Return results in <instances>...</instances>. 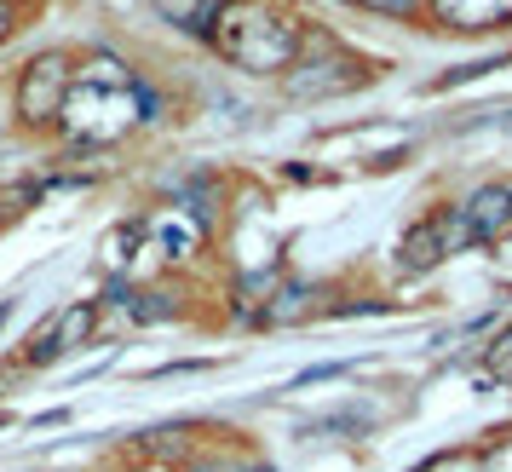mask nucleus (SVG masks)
<instances>
[{"mask_svg": "<svg viewBox=\"0 0 512 472\" xmlns=\"http://www.w3.org/2000/svg\"><path fill=\"white\" fill-rule=\"evenodd\" d=\"M213 47H219V58H231L236 70H248V75H288L300 64L305 29L277 0H231L219 12Z\"/></svg>", "mask_w": 512, "mask_h": 472, "instance_id": "nucleus-1", "label": "nucleus"}, {"mask_svg": "<svg viewBox=\"0 0 512 472\" xmlns=\"http://www.w3.org/2000/svg\"><path fill=\"white\" fill-rule=\"evenodd\" d=\"M75 98V70L64 52H41L24 75H18V121L24 127H52Z\"/></svg>", "mask_w": 512, "mask_h": 472, "instance_id": "nucleus-2", "label": "nucleus"}, {"mask_svg": "<svg viewBox=\"0 0 512 472\" xmlns=\"http://www.w3.org/2000/svg\"><path fill=\"white\" fill-rule=\"evenodd\" d=\"M369 75L374 70L363 64V58H351V52H340V47H328L323 41L317 58H300L294 70L282 75V87H288L294 98H334V93H357Z\"/></svg>", "mask_w": 512, "mask_h": 472, "instance_id": "nucleus-3", "label": "nucleus"}, {"mask_svg": "<svg viewBox=\"0 0 512 472\" xmlns=\"http://www.w3.org/2000/svg\"><path fill=\"white\" fill-rule=\"evenodd\" d=\"M87 329H93V306H70V311H58L47 329L29 340V363H52V357H64Z\"/></svg>", "mask_w": 512, "mask_h": 472, "instance_id": "nucleus-4", "label": "nucleus"}, {"mask_svg": "<svg viewBox=\"0 0 512 472\" xmlns=\"http://www.w3.org/2000/svg\"><path fill=\"white\" fill-rule=\"evenodd\" d=\"M426 6H432L449 29H466V35L512 24V0H426Z\"/></svg>", "mask_w": 512, "mask_h": 472, "instance_id": "nucleus-5", "label": "nucleus"}, {"mask_svg": "<svg viewBox=\"0 0 512 472\" xmlns=\"http://www.w3.org/2000/svg\"><path fill=\"white\" fill-rule=\"evenodd\" d=\"M225 6L231 0H156V12H162L167 24L190 29V35H208V41H213V29H219V12Z\"/></svg>", "mask_w": 512, "mask_h": 472, "instance_id": "nucleus-6", "label": "nucleus"}, {"mask_svg": "<svg viewBox=\"0 0 512 472\" xmlns=\"http://www.w3.org/2000/svg\"><path fill=\"white\" fill-rule=\"evenodd\" d=\"M351 6H363V12H380V18H415L426 0H351Z\"/></svg>", "mask_w": 512, "mask_h": 472, "instance_id": "nucleus-7", "label": "nucleus"}, {"mask_svg": "<svg viewBox=\"0 0 512 472\" xmlns=\"http://www.w3.org/2000/svg\"><path fill=\"white\" fill-rule=\"evenodd\" d=\"M12 18H18V6H12V0H0V41L12 35Z\"/></svg>", "mask_w": 512, "mask_h": 472, "instance_id": "nucleus-8", "label": "nucleus"}, {"mask_svg": "<svg viewBox=\"0 0 512 472\" xmlns=\"http://www.w3.org/2000/svg\"><path fill=\"white\" fill-rule=\"evenodd\" d=\"M489 116H495V121H501V127L512 133V104H501V110H489Z\"/></svg>", "mask_w": 512, "mask_h": 472, "instance_id": "nucleus-9", "label": "nucleus"}, {"mask_svg": "<svg viewBox=\"0 0 512 472\" xmlns=\"http://www.w3.org/2000/svg\"><path fill=\"white\" fill-rule=\"evenodd\" d=\"M6 317H12V306H6V300H0V323H6Z\"/></svg>", "mask_w": 512, "mask_h": 472, "instance_id": "nucleus-10", "label": "nucleus"}]
</instances>
